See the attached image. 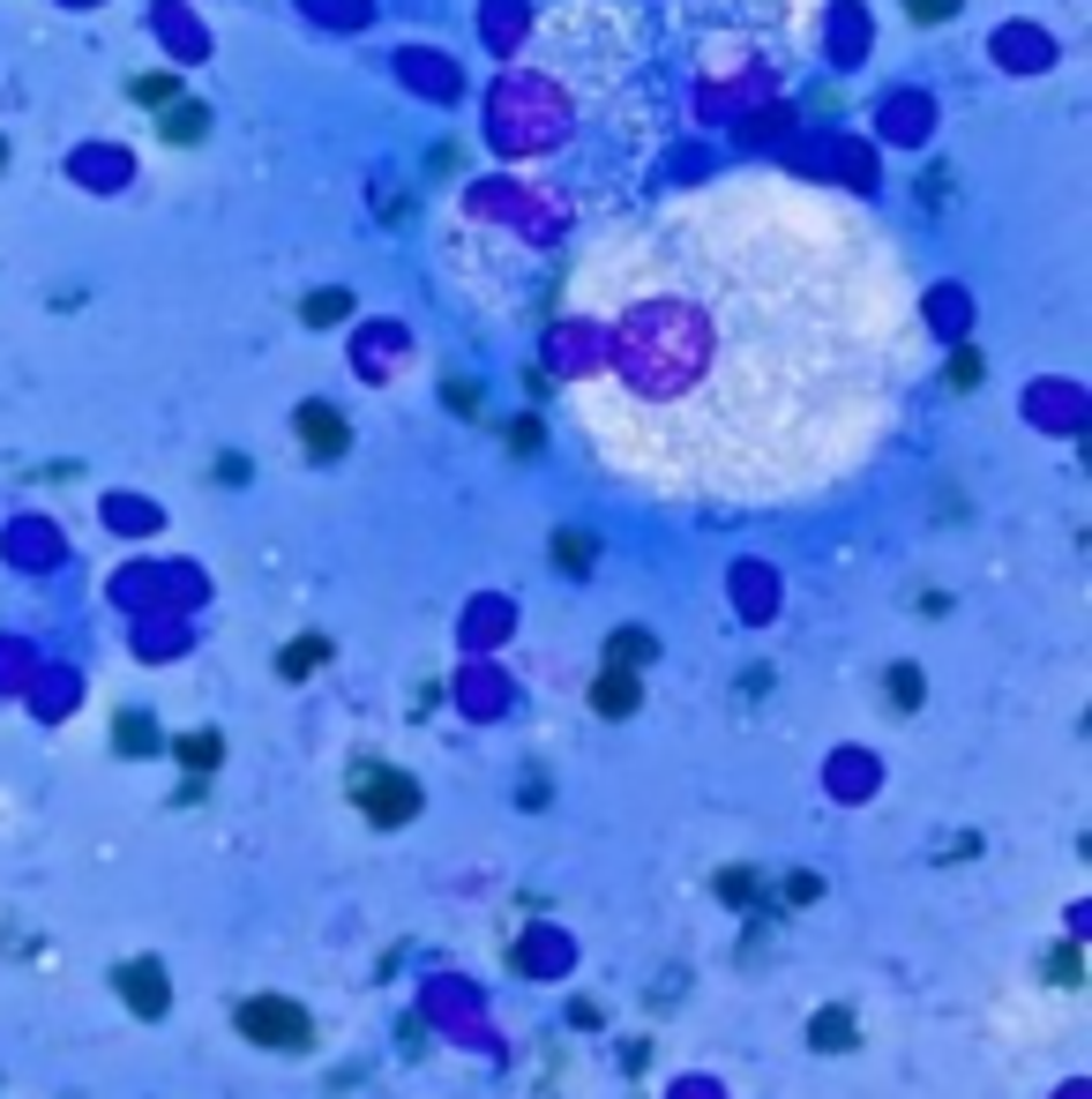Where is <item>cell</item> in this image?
Returning <instances> with one entry per match:
<instances>
[{
  "label": "cell",
  "instance_id": "obj_3",
  "mask_svg": "<svg viewBox=\"0 0 1092 1099\" xmlns=\"http://www.w3.org/2000/svg\"><path fill=\"white\" fill-rule=\"evenodd\" d=\"M165 128H172V135L187 143V135H202L210 120H202V105H172V113H165Z\"/></svg>",
  "mask_w": 1092,
  "mask_h": 1099
},
{
  "label": "cell",
  "instance_id": "obj_2",
  "mask_svg": "<svg viewBox=\"0 0 1092 1099\" xmlns=\"http://www.w3.org/2000/svg\"><path fill=\"white\" fill-rule=\"evenodd\" d=\"M300 434H308V449H322V457H337V449H344V442H337V434H344V427H337V412H314V404H308V412H300Z\"/></svg>",
  "mask_w": 1092,
  "mask_h": 1099
},
{
  "label": "cell",
  "instance_id": "obj_1",
  "mask_svg": "<svg viewBox=\"0 0 1092 1099\" xmlns=\"http://www.w3.org/2000/svg\"><path fill=\"white\" fill-rule=\"evenodd\" d=\"M240 1025H247V1032H263L270 1047H300V1040H308V1017H300V1010H285V1002H247V1010H240Z\"/></svg>",
  "mask_w": 1092,
  "mask_h": 1099
},
{
  "label": "cell",
  "instance_id": "obj_4",
  "mask_svg": "<svg viewBox=\"0 0 1092 1099\" xmlns=\"http://www.w3.org/2000/svg\"><path fill=\"white\" fill-rule=\"evenodd\" d=\"M128 995H143V1010H157L165 995H157V965H143V972H128Z\"/></svg>",
  "mask_w": 1092,
  "mask_h": 1099
},
{
  "label": "cell",
  "instance_id": "obj_5",
  "mask_svg": "<svg viewBox=\"0 0 1092 1099\" xmlns=\"http://www.w3.org/2000/svg\"><path fill=\"white\" fill-rule=\"evenodd\" d=\"M906 8H913V15H928V23H942V15H950L958 0H906Z\"/></svg>",
  "mask_w": 1092,
  "mask_h": 1099
}]
</instances>
